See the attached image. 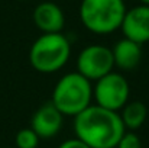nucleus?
<instances>
[{
  "mask_svg": "<svg viewBox=\"0 0 149 148\" xmlns=\"http://www.w3.org/2000/svg\"><path fill=\"white\" fill-rule=\"evenodd\" d=\"M126 128L119 112H113L97 105H90L74 116L75 138L90 148H114Z\"/></svg>",
  "mask_w": 149,
  "mask_h": 148,
  "instance_id": "nucleus-1",
  "label": "nucleus"
},
{
  "mask_svg": "<svg viewBox=\"0 0 149 148\" xmlns=\"http://www.w3.org/2000/svg\"><path fill=\"white\" fill-rule=\"evenodd\" d=\"M33 22L42 34H59L65 25V16L62 9L52 3H39L33 10Z\"/></svg>",
  "mask_w": 149,
  "mask_h": 148,
  "instance_id": "nucleus-9",
  "label": "nucleus"
},
{
  "mask_svg": "<svg viewBox=\"0 0 149 148\" xmlns=\"http://www.w3.org/2000/svg\"><path fill=\"white\" fill-rule=\"evenodd\" d=\"M120 29L123 36L142 45L149 42V6L139 4L126 10Z\"/></svg>",
  "mask_w": 149,
  "mask_h": 148,
  "instance_id": "nucleus-7",
  "label": "nucleus"
},
{
  "mask_svg": "<svg viewBox=\"0 0 149 148\" xmlns=\"http://www.w3.org/2000/svg\"><path fill=\"white\" fill-rule=\"evenodd\" d=\"M142 1V4H148L149 6V0H141Z\"/></svg>",
  "mask_w": 149,
  "mask_h": 148,
  "instance_id": "nucleus-15",
  "label": "nucleus"
},
{
  "mask_svg": "<svg viewBox=\"0 0 149 148\" xmlns=\"http://www.w3.org/2000/svg\"><path fill=\"white\" fill-rule=\"evenodd\" d=\"M64 115L54 106L52 102H47L33 113L31 121V128L42 140H51L62 128Z\"/></svg>",
  "mask_w": 149,
  "mask_h": 148,
  "instance_id": "nucleus-8",
  "label": "nucleus"
},
{
  "mask_svg": "<svg viewBox=\"0 0 149 148\" xmlns=\"http://www.w3.org/2000/svg\"><path fill=\"white\" fill-rule=\"evenodd\" d=\"M116 148H142V141L133 131H129L122 135Z\"/></svg>",
  "mask_w": 149,
  "mask_h": 148,
  "instance_id": "nucleus-13",
  "label": "nucleus"
},
{
  "mask_svg": "<svg viewBox=\"0 0 149 148\" xmlns=\"http://www.w3.org/2000/svg\"><path fill=\"white\" fill-rule=\"evenodd\" d=\"M111 54H113L114 65L122 71H130L136 68L142 60L141 45L125 36L114 44V47L111 48Z\"/></svg>",
  "mask_w": 149,
  "mask_h": 148,
  "instance_id": "nucleus-10",
  "label": "nucleus"
},
{
  "mask_svg": "<svg viewBox=\"0 0 149 148\" xmlns=\"http://www.w3.org/2000/svg\"><path fill=\"white\" fill-rule=\"evenodd\" d=\"M130 86L125 76L111 71L99 79L93 87V99L100 107L120 112V109L129 102Z\"/></svg>",
  "mask_w": 149,
  "mask_h": 148,
  "instance_id": "nucleus-5",
  "label": "nucleus"
},
{
  "mask_svg": "<svg viewBox=\"0 0 149 148\" xmlns=\"http://www.w3.org/2000/svg\"><path fill=\"white\" fill-rule=\"evenodd\" d=\"M93 86L91 81L78 71L62 76L54 87L51 102L64 116H77L91 105Z\"/></svg>",
  "mask_w": 149,
  "mask_h": 148,
  "instance_id": "nucleus-2",
  "label": "nucleus"
},
{
  "mask_svg": "<svg viewBox=\"0 0 149 148\" xmlns=\"http://www.w3.org/2000/svg\"><path fill=\"white\" fill-rule=\"evenodd\" d=\"M114 148H116V147H114Z\"/></svg>",
  "mask_w": 149,
  "mask_h": 148,
  "instance_id": "nucleus-18",
  "label": "nucleus"
},
{
  "mask_svg": "<svg viewBox=\"0 0 149 148\" xmlns=\"http://www.w3.org/2000/svg\"><path fill=\"white\" fill-rule=\"evenodd\" d=\"M39 140L41 138L32 128L20 129L15 137V142H16L17 148H38Z\"/></svg>",
  "mask_w": 149,
  "mask_h": 148,
  "instance_id": "nucleus-12",
  "label": "nucleus"
},
{
  "mask_svg": "<svg viewBox=\"0 0 149 148\" xmlns=\"http://www.w3.org/2000/svg\"><path fill=\"white\" fill-rule=\"evenodd\" d=\"M113 67L111 49L99 44L83 48L77 58V71L90 81H97L103 76L111 73Z\"/></svg>",
  "mask_w": 149,
  "mask_h": 148,
  "instance_id": "nucleus-6",
  "label": "nucleus"
},
{
  "mask_svg": "<svg viewBox=\"0 0 149 148\" xmlns=\"http://www.w3.org/2000/svg\"><path fill=\"white\" fill-rule=\"evenodd\" d=\"M119 115L126 129L136 131L145 123L148 118V107L141 100H132V102H127L120 109Z\"/></svg>",
  "mask_w": 149,
  "mask_h": 148,
  "instance_id": "nucleus-11",
  "label": "nucleus"
},
{
  "mask_svg": "<svg viewBox=\"0 0 149 148\" xmlns=\"http://www.w3.org/2000/svg\"><path fill=\"white\" fill-rule=\"evenodd\" d=\"M58 148H90V147L86 142H83L81 140H78V138H71V140L64 141Z\"/></svg>",
  "mask_w": 149,
  "mask_h": 148,
  "instance_id": "nucleus-14",
  "label": "nucleus"
},
{
  "mask_svg": "<svg viewBox=\"0 0 149 148\" xmlns=\"http://www.w3.org/2000/svg\"><path fill=\"white\" fill-rule=\"evenodd\" d=\"M126 10L123 0H83L80 18L90 32L96 35H109L120 29Z\"/></svg>",
  "mask_w": 149,
  "mask_h": 148,
  "instance_id": "nucleus-3",
  "label": "nucleus"
},
{
  "mask_svg": "<svg viewBox=\"0 0 149 148\" xmlns=\"http://www.w3.org/2000/svg\"><path fill=\"white\" fill-rule=\"evenodd\" d=\"M81 1H83V0H81Z\"/></svg>",
  "mask_w": 149,
  "mask_h": 148,
  "instance_id": "nucleus-17",
  "label": "nucleus"
},
{
  "mask_svg": "<svg viewBox=\"0 0 149 148\" xmlns=\"http://www.w3.org/2000/svg\"><path fill=\"white\" fill-rule=\"evenodd\" d=\"M71 44L65 35L42 34L31 47L29 61L31 65L44 74L59 71L70 60Z\"/></svg>",
  "mask_w": 149,
  "mask_h": 148,
  "instance_id": "nucleus-4",
  "label": "nucleus"
},
{
  "mask_svg": "<svg viewBox=\"0 0 149 148\" xmlns=\"http://www.w3.org/2000/svg\"><path fill=\"white\" fill-rule=\"evenodd\" d=\"M148 71H149V67H148Z\"/></svg>",
  "mask_w": 149,
  "mask_h": 148,
  "instance_id": "nucleus-16",
  "label": "nucleus"
}]
</instances>
